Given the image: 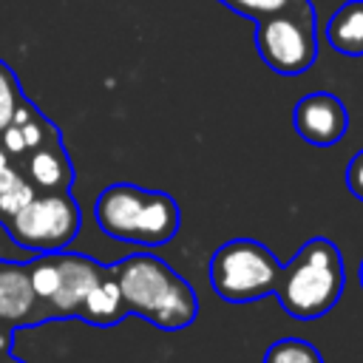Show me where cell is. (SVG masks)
Returning <instances> with one entry per match:
<instances>
[{
	"label": "cell",
	"instance_id": "1",
	"mask_svg": "<svg viewBox=\"0 0 363 363\" xmlns=\"http://www.w3.org/2000/svg\"><path fill=\"white\" fill-rule=\"evenodd\" d=\"M113 278L122 289L128 312L145 318L156 329L179 332L199 315L196 289L159 255L133 252L113 264Z\"/></svg>",
	"mask_w": 363,
	"mask_h": 363
},
{
	"label": "cell",
	"instance_id": "2",
	"mask_svg": "<svg viewBox=\"0 0 363 363\" xmlns=\"http://www.w3.org/2000/svg\"><path fill=\"white\" fill-rule=\"evenodd\" d=\"M343 284L346 272L337 244L315 235L289 258V264L281 267L275 298L295 320H318L335 309L343 295Z\"/></svg>",
	"mask_w": 363,
	"mask_h": 363
},
{
	"label": "cell",
	"instance_id": "3",
	"mask_svg": "<svg viewBox=\"0 0 363 363\" xmlns=\"http://www.w3.org/2000/svg\"><path fill=\"white\" fill-rule=\"evenodd\" d=\"M99 230L116 241L162 247L179 233V204L162 190H145L128 182L108 184L94 204Z\"/></svg>",
	"mask_w": 363,
	"mask_h": 363
},
{
	"label": "cell",
	"instance_id": "4",
	"mask_svg": "<svg viewBox=\"0 0 363 363\" xmlns=\"http://www.w3.org/2000/svg\"><path fill=\"white\" fill-rule=\"evenodd\" d=\"M281 261L255 238L224 241L210 258V286L227 303H250L275 295Z\"/></svg>",
	"mask_w": 363,
	"mask_h": 363
},
{
	"label": "cell",
	"instance_id": "5",
	"mask_svg": "<svg viewBox=\"0 0 363 363\" xmlns=\"http://www.w3.org/2000/svg\"><path fill=\"white\" fill-rule=\"evenodd\" d=\"M255 48L267 68L281 77L306 74L318 60L315 9L309 0L255 20Z\"/></svg>",
	"mask_w": 363,
	"mask_h": 363
},
{
	"label": "cell",
	"instance_id": "6",
	"mask_svg": "<svg viewBox=\"0 0 363 363\" xmlns=\"http://www.w3.org/2000/svg\"><path fill=\"white\" fill-rule=\"evenodd\" d=\"M82 213L71 190L65 193H37L17 216L6 221L11 241L34 255L62 252L77 238Z\"/></svg>",
	"mask_w": 363,
	"mask_h": 363
},
{
	"label": "cell",
	"instance_id": "7",
	"mask_svg": "<svg viewBox=\"0 0 363 363\" xmlns=\"http://www.w3.org/2000/svg\"><path fill=\"white\" fill-rule=\"evenodd\" d=\"M111 275V267L79 255V252H57V292L45 303L48 320H62V318H79V306L85 295L105 278Z\"/></svg>",
	"mask_w": 363,
	"mask_h": 363
},
{
	"label": "cell",
	"instance_id": "8",
	"mask_svg": "<svg viewBox=\"0 0 363 363\" xmlns=\"http://www.w3.org/2000/svg\"><path fill=\"white\" fill-rule=\"evenodd\" d=\"M292 125L303 142L315 147H332L349 130V111L340 96L329 91H315L295 102Z\"/></svg>",
	"mask_w": 363,
	"mask_h": 363
},
{
	"label": "cell",
	"instance_id": "9",
	"mask_svg": "<svg viewBox=\"0 0 363 363\" xmlns=\"http://www.w3.org/2000/svg\"><path fill=\"white\" fill-rule=\"evenodd\" d=\"M43 320H45V312L34 295L28 264L0 261V323L17 329V326H34Z\"/></svg>",
	"mask_w": 363,
	"mask_h": 363
},
{
	"label": "cell",
	"instance_id": "10",
	"mask_svg": "<svg viewBox=\"0 0 363 363\" xmlns=\"http://www.w3.org/2000/svg\"><path fill=\"white\" fill-rule=\"evenodd\" d=\"M17 167L37 193H65L74 184V167L60 142V130H54L37 150L23 156Z\"/></svg>",
	"mask_w": 363,
	"mask_h": 363
},
{
	"label": "cell",
	"instance_id": "11",
	"mask_svg": "<svg viewBox=\"0 0 363 363\" xmlns=\"http://www.w3.org/2000/svg\"><path fill=\"white\" fill-rule=\"evenodd\" d=\"M130 312H128V303L122 298V289L113 278V267H111V275H105L82 301L79 306V318L94 323V326H113L119 320H125Z\"/></svg>",
	"mask_w": 363,
	"mask_h": 363
},
{
	"label": "cell",
	"instance_id": "12",
	"mask_svg": "<svg viewBox=\"0 0 363 363\" xmlns=\"http://www.w3.org/2000/svg\"><path fill=\"white\" fill-rule=\"evenodd\" d=\"M329 45L343 57H363V0H346L326 23Z\"/></svg>",
	"mask_w": 363,
	"mask_h": 363
},
{
	"label": "cell",
	"instance_id": "13",
	"mask_svg": "<svg viewBox=\"0 0 363 363\" xmlns=\"http://www.w3.org/2000/svg\"><path fill=\"white\" fill-rule=\"evenodd\" d=\"M54 130H57V128L40 113V116H34V119H28V122H23V125H6L3 133H0V145H3V150H6L11 159L20 162V159L28 156L31 150H37Z\"/></svg>",
	"mask_w": 363,
	"mask_h": 363
},
{
	"label": "cell",
	"instance_id": "14",
	"mask_svg": "<svg viewBox=\"0 0 363 363\" xmlns=\"http://www.w3.org/2000/svg\"><path fill=\"white\" fill-rule=\"evenodd\" d=\"M264 363H323V357L303 337H281L264 352Z\"/></svg>",
	"mask_w": 363,
	"mask_h": 363
},
{
	"label": "cell",
	"instance_id": "15",
	"mask_svg": "<svg viewBox=\"0 0 363 363\" xmlns=\"http://www.w3.org/2000/svg\"><path fill=\"white\" fill-rule=\"evenodd\" d=\"M221 6H227L230 11L241 14V17H250V20H261V17H269V14H278V11H286L303 0H218Z\"/></svg>",
	"mask_w": 363,
	"mask_h": 363
},
{
	"label": "cell",
	"instance_id": "16",
	"mask_svg": "<svg viewBox=\"0 0 363 363\" xmlns=\"http://www.w3.org/2000/svg\"><path fill=\"white\" fill-rule=\"evenodd\" d=\"M20 96H23V91H20V85H17V77H14L11 68L0 60V133H3V128L11 122V113H14L17 102H20Z\"/></svg>",
	"mask_w": 363,
	"mask_h": 363
},
{
	"label": "cell",
	"instance_id": "17",
	"mask_svg": "<svg viewBox=\"0 0 363 363\" xmlns=\"http://www.w3.org/2000/svg\"><path fill=\"white\" fill-rule=\"evenodd\" d=\"M37 196V190L26 182V179H20L14 187H9L6 193H0V221H9L11 216H17L31 199Z\"/></svg>",
	"mask_w": 363,
	"mask_h": 363
},
{
	"label": "cell",
	"instance_id": "18",
	"mask_svg": "<svg viewBox=\"0 0 363 363\" xmlns=\"http://www.w3.org/2000/svg\"><path fill=\"white\" fill-rule=\"evenodd\" d=\"M346 187H349V193L354 196V199H360L363 201V147L349 159V164H346Z\"/></svg>",
	"mask_w": 363,
	"mask_h": 363
},
{
	"label": "cell",
	"instance_id": "19",
	"mask_svg": "<svg viewBox=\"0 0 363 363\" xmlns=\"http://www.w3.org/2000/svg\"><path fill=\"white\" fill-rule=\"evenodd\" d=\"M20 179H26V176H23V170L17 164H9L6 170H0V193H6L9 187H14Z\"/></svg>",
	"mask_w": 363,
	"mask_h": 363
},
{
	"label": "cell",
	"instance_id": "20",
	"mask_svg": "<svg viewBox=\"0 0 363 363\" xmlns=\"http://www.w3.org/2000/svg\"><path fill=\"white\" fill-rule=\"evenodd\" d=\"M11 346H14V329L0 323V354H11Z\"/></svg>",
	"mask_w": 363,
	"mask_h": 363
},
{
	"label": "cell",
	"instance_id": "21",
	"mask_svg": "<svg viewBox=\"0 0 363 363\" xmlns=\"http://www.w3.org/2000/svg\"><path fill=\"white\" fill-rule=\"evenodd\" d=\"M9 164H14V159H11V156L3 150V145H0V170H6Z\"/></svg>",
	"mask_w": 363,
	"mask_h": 363
},
{
	"label": "cell",
	"instance_id": "22",
	"mask_svg": "<svg viewBox=\"0 0 363 363\" xmlns=\"http://www.w3.org/2000/svg\"><path fill=\"white\" fill-rule=\"evenodd\" d=\"M6 363H23V360H17L14 354H9V360H6Z\"/></svg>",
	"mask_w": 363,
	"mask_h": 363
},
{
	"label": "cell",
	"instance_id": "23",
	"mask_svg": "<svg viewBox=\"0 0 363 363\" xmlns=\"http://www.w3.org/2000/svg\"><path fill=\"white\" fill-rule=\"evenodd\" d=\"M360 286H363V261H360Z\"/></svg>",
	"mask_w": 363,
	"mask_h": 363
},
{
	"label": "cell",
	"instance_id": "24",
	"mask_svg": "<svg viewBox=\"0 0 363 363\" xmlns=\"http://www.w3.org/2000/svg\"><path fill=\"white\" fill-rule=\"evenodd\" d=\"M9 360V354H0V363H6Z\"/></svg>",
	"mask_w": 363,
	"mask_h": 363
}]
</instances>
